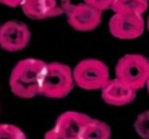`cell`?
I'll return each instance as SVG.
<instances>
[{
  "mask_svg": "<svg viewBox=\"0 0 149 139\" xmlns=\"http://www.w3.org/2000/svg\"><path fill=\"white\" fill-rule=\"evenodd\" d=\"M31 34L26 24L8 20L0 24V48L7 52H18L29 46Z\"/></svg>",
  "mask_w": 149,
  "mask_h": 139,
  "instance_id": "5",
  "label": "cell"
},
{
  "mask_svg": "<svg viewBox=\"0 0 149 139\" xmlns=\"http://www.w3.org/2000/svg\"><path fill=\"white\" fill-rule=\"evenodd\" d=\"M110 33L120 40L139 38L145 29L143 15L131 13H115L109 22Z\"/></svg>",
  "mask_w": 149,
  "mask_h": 139,
  "instance_id": "6",
  "label": "cell"
},
{
  "mask_svg": "<svg viewBox=\"0 0 149 139\" xmlns=\"http://www.w3.org/2000/svg\"><path fill=\"white\" fill-rule=\"evenodd\" d=\"M74 84L85 90L102 89L110 80L109 67L98 59H84L72 70Z\"/></svg>",
  "mask_w": 149,
  "mask_h": 139,
  "instance_id": "4",
  "label": "cell"
},
{
  "mask_svg": "<svg viewBox=\"0 0 149 139\" xmlns=\"http://www.w3.org/2000/svg\"><path fill=\"white\" fill-rule=\"evenodd\" d=\"M114 1L115 0H83L85 4L92 6L93 8L102 12L107 9H110Z\"/></svg>",
  "mask_w": 149,
  "mask_h": 139,
  "instance_id": "15",
  "label": "cell"
},
{
  "mask_svg": "<svg viewBox=\"0 0 149 139\" xmlns=\"http://www.w3.org/2000/svg\"><path fill=\"white\" fill-rule=\"evenodd\" d=\"M44 139H68V138L62 136L61 134L58 133V132H56L54 129H51L48 132H46L45 136H44Z\"/></svg>",
  "mask_w": 149,
  "mask_h": 139,
  "instance_id": "17",
  "label": "cell"
},
{
  "mask_svg": "<svg viewBox=\"0 0 149 139\" xmlns=\"http://www.w3.org/2000/svg\"><path fill=\"white\" fill-rule=\"evenodd\" d=\"M66 16L69 26L73 29L90 31L100 24L102 12L83 2L80 4H72L66 12Z\"/></svg>",
  "mask_w": 149,
  "mask_h": 139,
  "instance_id": "8",
  "label": "cell"
},
{
  "mask_svg": "<svg viewBox=\"0 0 149 139\" xmlns=\"http://www.w3.org/2000/svg\"><path fill=\"white\" fill-rule=\"evenodd\" d=\"M147 29L149 31V16H148V20H147Z\"/></svg>",
  "mask_w": 149,
  "mask_h": 139,
  "instance_id": "19",
  "label": "cell"
},
{
  "mask_svg": "<svg viewBox=\"0 0 149 139\" xmlns=\"http://www.w3.org/2000/svg\"><path fill=\"white\" fill-rule=\"evenodd\" d=\"M91 120L88 115L80 112H64L57 118L53 129L68 139H79Z\"/></svg>",
  "mask_w": 149,
  "mask_h": 139,
  "instance_id": "9",
  "label": "cell"
},
{
  "mask_svg": "<svg viewBox=\"0 0 149 139\" xmlns=\"http://www.w3.org/2000/svg\"><path fill=\"white\" fill-rule=\"evenodd\" d=\"M24 1L26 0H0V3L5 6H8V7L15 8L18 7V6H22Z\"/></svg>",
  "mask_w": 149,
  "mask_h": 139,
  "instance_id": "16",
  "label": "cell"
},
{
  "mask_svg": "<svg viewBox=\"0 0 149 139\" xmlns=\"http://www.w3.org/2000/svg\"><path fill=\"white\" fill-rule=\"evenodd\" d=\"M74 87L72 69L60 62L47 63L42 79L40 94L49 98H63Z\"/></svg>",
  "mask_w": 149,
  "mask_h": 139,
  "instance_id": "2",
  "label": "cell"
},
{
  "mask_svg": "<svg viewBox=\"0 0 149 139\" xmlns=\"http://www.w3.org/2000/svg\"><path fill=\"white\" fill-rule=\"evenodd\" d=\"M112 130L107 123L92 119L84 128L79 139H111Z\"/></svg>",
  "mask_w": 149,
  "mask_h": 139,
  "instance_id": "12",
  "label": "cell"
},
{
  "mask_svg": "<svg viewBox=\"0 0 149 139\" xmlns=\"http://www.w3.org/2000/svg\"><path fill=\"white\" fill-rule=\"evenodd\" d=\"M100 90L104 102L111 106L116 107L131 104L136 98V92H137L117 78L110 79Z\"/></svg>",
  "mask_w": 149,
  "mask_h": 139,
  "instance_id": "10",
  "label": "cell"
},
{
  "mask_svg": "<svg viewBox=\"0 0 149 139\" xmlns=\"http://www.w3.org/2000/svg\"><path fill=\"white\" fill-rule=\"evenodd\" d=\"M71 0H26L20 7L31 20H43L66 14Z\"/></svg>",
  "mask_w": 149,
  "mask_h": 139,
  "instance_id": "7",
  "label": "cell"
},
{
  "mask_svg": "<svg viewBox=\"0 0 149 139\" xmlns=\"http://www.w3.org/2000/svg\"><path fill=\"white\" fill-rule=\"evenodd\" d=\"M116 78L135 92L149 80V59L140 54H127L116 65Z\"/></svg>",
  "mask_w": 149,
  "mask_h": 139,
  "instance_id": "3",
  "label": "cell"
},
{
  "mask_svg": "<svg viewBox=\"0 0 149 139\" xmlns=\"http://www.w3.org/2000/svg\"><path fill=\"white\" fill-rule=\"evenodd\" d=\"M146 1H147V2H148V1H149V0H146Z\"/></svg>",
  "mask_w": 149,
  "mask_h": 139,
  "instance_id": "20",
  "label": "cell"
},
{
  "mask_svg": "<svg viewBox=\"0 0 149 139\" xmlns=\"http://www.w3.org/2000/svg\"><path fill=\"white\" fill-rule=\"evenodd\" d=\"M0 139H26V136L17 126L0 124Z\"/></svg>",
  "mask_w": 149,
  "mask_h": 139,
  "instance_id": "14",
  "label": "cell"
},
{
  "mask_svg": "<svg viewBox=\"0 0 149 139\" xmlns=\"http://www.w3.org/2000/svg\"><path fill=\"white\" fill-rule=\"evenodd\" d=\"M111 9L115 13H131L143 15L148 9L146 0H115Z\"/></svg>",
  "mask_w": 149,
  "mask_h": 139,
  "instance_id": "11",
  "label": "cell"
},
{
  "mask_svg": "<svg viewBox=\"0 0 149 139\" xmlns=\"http://www.w3.org/2000/svg\"><path fill=\"white\" fill-rule=\"evenodd\" d=\"M137 134L143 139H149V110L139 114L134 122Z\"/></svg>",
  "mask_w": 149,
  "mask_h": 139,
  "instance_id": "13",
  "label": "cell"
},
{
  "mask_svg": "<svg viewBox=\"0 0 149 139\" xmlns=\"http://www.w3.org/2000/svg\"><path fill=\"white\" fill-rule=\"evenodd\" d=\"M146 87H147V90H148V94H149V80L147 81V83H146Z\"/></svg>",
  "mask_w": 149,
  "mask_h": 139,
  "instance_id": "18",
  "label": "cell"
},
{
  "mask_svg": "<svg viewBox=\"0 0 149 139\" xmlns=\"http://www.w3.org/2000/svg\"><path fill=\"white\" fill-rule=\"evenodd\" d=\"M47 63L36 58L18 61L9 77L12 94L20 98H33L40 94L42 79Z\"/></svg>",
  "mask_w": 149,
  "mask_h": 139,
  "instance_id": "1",
  "label": "cell"
}]
</instances>
